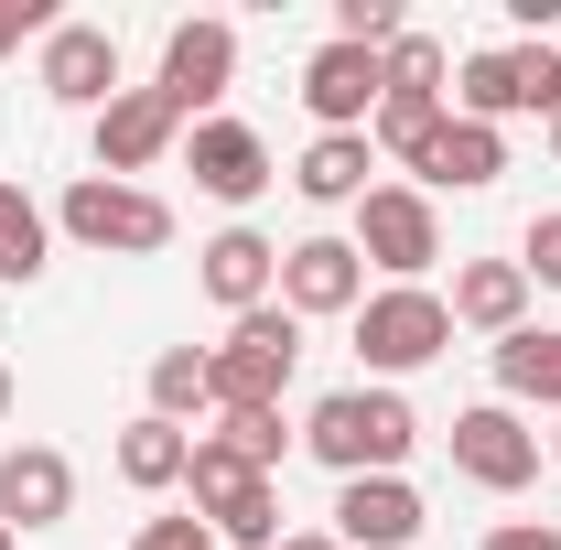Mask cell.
I'll list each match as a JSON object with an SVG mask.
<instances>
[{"mask_svg": "<svg viewBox=\"0 0 561 550\" xmlns=\"http://www.w3.org/2000/svg\"><path fill=\"white\" fill-rule=\"evenodd\" d=\"M411 443H421V411L400 389H324L302 411V454L335 465V475H400Z\"/></svg>", "mask_w": 561, "mask_h": 550, "instance_id": "1", "label": "cell"}, {"mask_svg": "<svg viewBox=\"0 0 561 550\" xmlns=\"http://www.w3.org/2000/svg\"><path fill=\"white\" fill-rule=\"evenodd\" d=\"M454 345V302L432 280H389L356 302V356H367V389H400L411 367H432Z\"/></svg>", "mask_w": 561, "mask_h": 550, "instance_id": "2", "label": "cell"}, {"mask_svg": "<svg viewBox=\"0 0 561 550\" xmlns=\"http://www.w3.org/2000/svg\"><path fill=\"white\" fill-rule=\"evenodd\" d=\"M291 367H302V324H291L280 302L238 313V324H227V345H206V389H216V421H227V411H280Z\"/></svg>", "mask_w": 561, "mask_h": 550, "instance_id": "3", "label": "cell"}, {"mask_svg": "<svg viewBox=\"0 0 561 550\" xmlns=\"http://www.w3.org/2000/svg\"><path fill=\"white\" fill-rule=\"evenodd\" d=\"M55 227H66L76 249H119V260H151V249H173V206L151 195V184H108V173H76L66 206H55Z\"/></svg>", "mask_w": 561, "mask_h": 550, "instance_id": "4", "label": "cell"}, {"mask_svg": "<svg viewBox=\"0 0 561 550\" xmlns=\"http://www.w3.org/2000/svg\"><path fill=\"white\" fill-rule=\"evenodd\" d=\"M454 119H476V130H507V119H551V55L540 44H486V55H465L454 66Z\"/></svg>", "mask_w": 561, "mask_h": 550, "instance_id": "5", "label": "cell"}, {"mask_svg": "<svg viewBox=\"0 0 561 550\" xmlns=\"http://www.w3.org/2000/svg\"><path fill=\"white\" fill-rule=\"evenodd\" d=\"M356 260L389 271V280H421L432 260H443L432 195H421V184H367V195H356Z\"/></svg>", "mask_w": 561, "mask_h": 550, "instance_id": "6", "label": "cell"}, {"mask_svg": "<svg viewBox=\"0 0 561 550\" xmlns=\"http://www.w3.org/2000/svg\"><path fill=\"white\" fill-rule=\"evenodd\" d=\"M356 302H367L356 238H291V249H280V313H291V324H335V313L356 324Z\"/></svg>", "mask_w": 561, "mask_h": 550, "instance_id": "7", "label": "cell"}, {"mask_svg": "<svg viewBox=\"0 0 561 550\" xmlns=\"http://www.w3.org/2000/svg\"><path fill=\"white\" fill-rule=\"evenodd\" d=\"M454 475L486 485V496H518V485L540 475V432L507 411V400H476V411H454Z\"/></svg>", "mask_w": 561, "mask_h": 550, "instance_id": "8", "label": "cell"}, {"mask_svg": "<svg viewBox=\"0 0 561 550\" xmlns=\"http://www.w3.org/2000/svg\"><path fill=\"white\" fill-rule=\"evenodd\" d=\"M227 76H238V22H216V11H206V22H173V33H162V76H151V87L184 108V130L227 98Z\"/></svg>", "mask_w": 561, "mask_h": 550, "instance_id": "9", "label": "cell"}, {"mask_svg": "<svg viewBox=\"0 0 561 550\" xmlns=\"http://www.w3.org/2000/svg\"><path fill=\"white\" fill-rule=\"evenodd\" d=\"M173 140H184V108H173L162 87H119V98L98 108V173L130 184V173H151Z\"/></svg>", "mask_w": 561, "mask_h": 550, "instance_id": "10", "label": "cell"}, {"mask_svg": "<svg viewBox=\"0 0 561 550\" xmlns=\"http://www.w3.org/2000/svg\"><path fill=\"white\" fill-rule=\"evenodd\" d=\"M184 173L206 184L216 206H260L271 195V140L249 130V119H195L184 130Z\"/></svg>", "mask_w": 561, "mask_h": 550, "instance_id": "11", "label": "cell"}, {"mask_svg": "<svg viewBox=\"0 0 561 550\" xmlns=\"http://www.w3.org/2000/svg\"><path fill=\"white\" fill-rule=\"evenodd\" d=\"M378 98H389V66H378L367 44H313V66H302V108H313L324 130H367Z\"/></svg>", "mask_w": 561, "mask_h": 550, "instance_id": "12", "label": "cell"}, {"mask_svg": "<svg viewBox=\"0 0 561 550\" xmlns=\"http://www.w3.org/2000/svg\"><path fill=\"white\" fill-rule=\"evenodd\" d=\"M335 540L346 550H411L421 540V485L411 475H346L335 485Z\"/></svg>", "mask_w": 561, "mask_h": 550, "instance_id": "13", "label": "cell"}, {"mask_svg": "<svg viewBox=\"0 0 561 550\" xmlns=\"http://www.w3.org/2000/svg\"><path fill=\"white\" fill-rule=\"evenodd\" d=\"M44 98L108 108V98H119V33H108V22H55V33H44Z\"/></svg>", "mask_w": 561, "mask_h": 550, "instance_id": "14", "label": "cell"}, {"mask_svg": "<svg viewBox=\"0 0 561 550\" xmlns=\"http://www.w3.org/2000/svg\"><path fill=\"white\" fill-rule=\"evenodd\" d=\"M195 280H206V302H227V313H260V302H280V249L260 227H216L206 249H195Z\"/></svg>", "mask_w": 561, "mask_h": 550, "instance_id": "15", "label": "cell"}, {"mask_svg": "<svg viewBox=\"0 0 561 550\" xmlns=\"http://www.w3.org/2000/svg\"><path fill=\"white\" fill-rule=\"evenodd\" d=\"M76 507V465L55 443H11L0 454V529H55Z\"/></svg>", "mask_w": 561, "mask_h": 550, "instance_id": "16", "label": "cell"}, {"mask_svg": "<svg viewBox=\"0 0 561 550\" xmlns=\"http://www.w3.org/2000/svg\"><path fill=\"white\" fill-rule=\"evenodd\" d=\"M443 302H454V335H486L496 345V335L529 324V271H518V260H465Z\"/></svg>", "mask_w": 561, "mask_h": 550, "instance_id": "17", "label": "cell"}, {"mask_svg": "<svg viewBox=\"0 0 561 550\" xmlns=\"http://www.w3.org/2000/svg\"><path fill=\"white\" fill-rule=\"evenodd\" d=\"M496 400L507 411H561V324L496 335Z\"/></svg>", "mask_w": 561, "mask_h": 550, "instance_id": "18", "label": "cell"}, {"mask_svg": "<svg viewBox=\"0 0 561 550\" xmlns=\"http://www.w3.org/2000/svg\"><path fill=\"white\" fill-rule=\"evenodd\" d=\"M421 184H454V195H486L496 173H507V130H476V119H443L432 151L411 162Z\"/></svg>", "mask_w": 561, "mask_h": 550, "instance_id": "19", "label": "cell"}, {"mask_svg": "<svg viewBox=\"0 0 561 550\" xmlns=\"http://www.w3.org/2000/svg\"><path fill=\"white\" fill-rule=\"evenodd\" d=\"M367 162H378L367 130H313V151L291 162V195H302V206H356V195H367Z\"/></svg>", "mask_w": 561, "mask_h": 550, "instance_id": "20", "label": "cell"}, {"mask_svg": "<svg viewBox=\"0 0 561 550\" xmlns=\"http://www.w3.org/2000/svg\"><path fill=\"white\" fill-rule=\"evenodd\" d=\"M184 465H195V432H184V421H151V411H140L130 432H119V485H140V496H173Z\"/></svg>", "mask_w": 561, "mask_h": 550, "instance_id": "21", "label": "cell"}, {"mask_svg": "<svg viewBox=\"0 0 561 550\" xmlns=\"http://www.w3.org/2000/svg\"><path fill=\"white\" fill-rule=\"evenodd\" d=\"M44 260H55V216L22 184H0V280H44Z\"/></svg>", "mask_w": 561, "mask_h": 550, "instance_id": "22", "label": "cell"}, {"mask_svg": "<svg viewBox=\"0 0 561 550\" xmlns=\"http://www.w3.org/2000/svg\"><path fill=\"white\" fill-rule=\"evenodd\" d=\"M443 119H454V98H411V87H389V98H378V119H367V151H400V162H421Z\"/></svg>", "mask_w": 561, "mask_h": 550, "instance_id": "23", "label": "cell"}, {"mask_svg": "<svg viewBox=\"0 0 561 550\" xmlns=\"http://www.w3.org/2000/svg\"><path fill=\"white\" fill-rule=\"evenodd\" d=\"M195 411H216L206 345H162V356H151V421H195Z\"/></svg>", "mask_w": 561, "mask_h": 550, "instance_id": "24", "label": "cell"}, {"mask_svg": "<svg viewBox=\"0 0 561 550\" xmlns=\"http://www.w3.org/2000/svg\"><path fill=\"white\" fill-rule=\"evenodd\" d=\"M216 443H227L238 465H260V475H280V454H291L280 411H227V421H216Z\"/></svg>", "mask_w": 561, "mask_h": 550, "instance_id": "25", "label": "cell"}, {"mask_svg": "<svg viewBox=\"0 0 561 550\" xmlns=\"http://www.w3.org/2000/svg\"><path fill=\"white\" fill-rule=\"evenodd\" d=\"M378 66H389V87H411V98H443L454 55H443V33H400V44H389Z\"/></svg>", "mask_w": 561, "mask_h": 550, "instance_id": "26", "label": "cell"}, {"mask_svg": "<svg viewBox=\"0 0 561 550\" xmlns=\"http://www.w3.org/2000/svg\"><path fill=\"white\" fill-rule=\"evenodd\" d=\"M130 550H216V529L195 518V507H184V518H140V529H130Z\"/></svg>", "mask_w": 561, "mask_h": 550, "instance_id": "27", "label": "cell"}, {"mask_svg": "<svg viewBox=\"0 0 561 550\" xmlns=\"http://www.w3.org/2000/svg\"><path fill=\"white\" fill-rule=\"evenodd\" d=\"M518 271L561 291V206H551V216H529V238H518Z\"/></svg>", "mask_w": 561, "mask_h": 550, "instance_id": "28", "label": "cell"}, {"mask_svg": "<svg viewBox=\"0 0 561 550\" xmlns=\"http://www.w3.org/2000/svg\"><path fill=\"white\" fill-rule=\"evenodd\" d=\"M476 550H561V529H551V518H496Z\"/></svg>", "mask_w": 561, "mask_h": 550, "instance_id": "29", "label": "cell"}, {"mask_svg": "<svg viewBox=\"0 0 561 550\" xmlns=\"http://www.w3.org/2000/svg\"><path fill=\"white\" fill-rule=\"evenodd\" d=\"M22 33H55L44 0H0V55H22Z\"/></svg>", "mask_w": 561, "mask_h": 550, "instance_id": "30", "label": "cell"}, {"mask_svg": "<svg viewBox=\"0 0 561 550\" xmlns=\"http://www.w3.org/2000/svg\"><path fill=\"white\" fill-rule=\"evenodd\" d=\"M280 550H346L335 529H280Z\"/></svg>", "mask_w": 561, "mask_h": 550, "instance_id": "31", "label": "cell"}, {"mask_svg": "<svg viewBox=\"0 0 561 550\" xmlns=\"http://www.w3.org/2000/svg\"><path fill=\"white\" fill-rule=\"evenodd\" d=\"M0 421H11V367H0Z\"/></svg>", "mask_w": 561, "mask_h": 550, "instance_id": "32", "label": "cell"}, {"mask_svg": "<svg viewBox=\"0 0 561 550\" xmlns=\"http://www.w3.org/2000/svg\"><path fill=\"white\" fill-rule=\"evenodd\" d=\"M551 108H561V55H551Z\"/></svg>", "mask_w": 561, "mask_h": 550, "instance_id": "33", "label": "cell"}, {"mask_svg": "<svg viewBox=\"0 0 561 550\" xmlns=\"http://www.w3.org/2000/svg\"><path fill=\"white\" fill-rule=\"evenodd\" d=\"M551 162H561V108H551Z\"/></svg>", "mask_w": 561, "mask_h": 550, "instance_id": "34", "label": "cell"}, {"mask_svg": "<svg viewBox=\"0 0 561 550\" xmlns=\"http://www.w3.org/2000/svg\"><path fill=\"white\" fill-rule=\"evenodd\" d=\"M0 550H22V529H0Z\"/></svg>", "mask_w": 561, "mask_h": 550, "instance_id": "35", "label": "cell"}, {"mask_svg": "<svg viewBox=\"0 0 561 550\" xmlns=\"http://www.w3.org/2000/svg\"><path fill=\"white\" fill-rule=\"evenodd\" d=\"M551 454H561V432H551Z\"/></svg>", "mask_w": 561, "mask_h": 550, "instance_id": "36", "label": "cell"}]
</instances>
